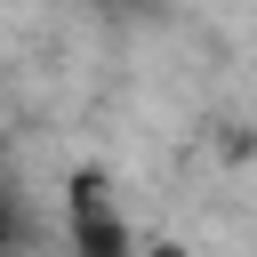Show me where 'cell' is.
Listing matches in <instances>:
<instances>
[{
	"mask_svg": "<svg viewBox=\"0 0 257 257\" xmlns=\"http://www.w3.org/2000/svg\"><path fill=\"white\" fill-rule=\"evenodd\" d=\"M64 249L72 257H137L128 209H120L104 169H72L64 177Z\"/></svg>",
	"mask_w": 257,
	"mask_h": 257,
	"instance_id": "obj_1",
	"label": "cell"
},
{
	"mask_svg": "<svg viewBox=\"0 0 257 257\" xmlns=\"http://www.w3.org/2000/svg\"><path fill=\"white\" fill-rule=\"evenodd\" d=\"M24 241H32V209H24L16 177H0V257H24Z\"/></svg>",
	"mask_w": 257,
	"mask_h": 257,
	"instance_id": "obj_2",
	"label": "cell"
},
{
	"mask_svg": "<svg viewBox=\"0 0 257 257\" xmlns=\"http://www.w3.org/2000/svg\"><path fill=\"white\" fill-rule=\"evenodd\" d=\"M96 8H137V0H96Z\"/></svg>",
	"mask_w": 257,
	"mask_h": 257,
	"instance_id": "obj_3",
	"label": "cell"
}]
</instances>
